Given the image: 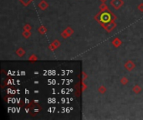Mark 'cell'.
Returning a JSON list of instances; mask_svg holds the SVG:
<instances>
[{"instance_id": "obj_15", "label": "cell", "mask_w": 143, "mask_h": 120, "mask_svg": "<svg viewBox=\"0 0 143 120\" xmlns=\"http://www.w3.org/2000/svg\"><path fill=\"white\" fill-rule=\"evenodd\" d=\"M23 36L25 38V39H28L30 36H31V33L30 31H28V30H24L23 32Z\"/></svg>"}, {"instance_id": "obj_7", "label": "cell", "mask_w": 143, "mask_h": 120, "mask_svg": "<svg viewBox=\"0 0 143 120\" xmlns=\"http://www.w3.org/2000/svg\"><path fill=\"white\" fill-rule=\"evenodd\" d=\"M39 8L41 9L42 11H44V10H46V9L49 8V4H48V3L45 1V0H42L39 4Z\"/></svg>"}, {"instance_id": "obj_4", "label": "cell", "mask_w": 143, "mask_h": 120, "mask_svg": "<svg viewBox=\"0 0 143 120\" xmlns=\"http://www.w3.org/2000/svg\"><path fill=\"white\" fill-rule=\"evenodd\" d=\"M73 33H74V31H73V29L70 27H68V28H66L61 33V36L64 38V39H67V38L70 37Z\"/></svg>"}, {"instance_id": "obj_21", "label": "cell", "mask_w": 143, "mask_h": 120, "mask_svg": "<svg viewBox=\"0 0 143 120\" xmlns=\"http://www.w3.org/2000/svg\"><path fill=\"white\" fill-rule=\"evenodd\" d=\"M100 1L101 2V3H106L107 0H100Z\"/></svg>"}, {"instance_id": "obj_14", "label": "cell", "mask_w": 143, "mask_h": 120, "mask_svg": "<svg viewBox=\"0 0 143 120\" xmlns=\"http://www.w3.org/2000/svg\"><path fill=\"white\" fill-rule=\"evenodd\" d=\"M98 92L100 93L101 94H104V93H106V88L105 87V86H100L99 88H98Z\"/></svg>"}, {"instance_id": "obj_20", "label": "cell", "mask_w": 143, "mask_h": 120, "mask_svg": "<svg viewBox=\"0 0 143 120\" xmlns=\"http://www.w3.org/2000/svg\"><path fill=\"white\" fill-rule=\"evenodd\" d=\"M83 76H84V80H85V78H86V75H85V73H83Z\"/></svg>"}, {"instance_id": "obj_16", "label": "cell", "mask_w": 143, "mask_h": 120, "mask_svg": "<svg viewBox=\"0 0 143 120\" xmlns=\"http://www.w3.org/2000/svg\"><path fill=\"white\" fill-rule=\"evenodd\" d=\"M128 82H129L128 78H126V77H122L121 78H120V83L123 84V85L127 84V83H128Z\"/></svg>"}, {"instance_id": "obj_3", "label": "cell", "mask_w": 143, "mask_h": 120, "mask_svg": "<svg viewBox=\"0 0 143 120\" xmlns=\"http://www.w3.org/2000/svg\"><path fill=\"white\" fill-rule=\"evenodd\" d=\"M110 4L111 7L115 8L116 10H118L124 5V1L123 0H111Z\"/></svg>"}, {"instance_id": "obj_18", "label": "cell", "mask_w": 143, "mask_h": 120, "mask_svg": "<svg viewBox=\"0 0 143 120\" xmlns=\"http://www.w3.org/2000/svg\"><path fill=\"white\" fill-rule=\"evenodd\" d=\"M138 10L141 11V12H143V3H141V4H140L138 5Z\"/></svg>"}, {"instance_id": "obj_19", "label": "cell", "mask_w": 143, "mask_h": 120, "mask_svg": "<svg viewBox=\"0 0 143 120\" xmlns=\"http://www.w3.org/2000/svg\"><path fill=\"white\" fill-rule=\"evenodd\" d=\"M32 59H33V60H34H34H37V58L33 54V55H32V56L30 57V58H29V60H32Z\"/></svg>"}, {"instance_id": "obj_13", "label": "cell", "mask_w": 143, "mask_h": 120, "mask_svg": "<svg viewBox=\"0 0 143 120\" xmlns=\"http://www.w3.org/2000/svg\"><path fill=\"white\" fill-rule=\"evenodd\" d=\"M18 1H19L21 4L24 6V7H27V6H28L31 4L33 0H18Z\"/></svg>"}, {"instance_id": "obj_5", "label": "cell", "mask_w": 143, "mask_h": 120, "mask_svg": "<svg viewBox=\"0 0 143 120\" xmlns=\"http://www.w3.org/2000/svg\"><path fill=\"white\" fill-rule=\"evenodd\" d=\"M124 68H125L126 70L131 72L136 68V64L131 61V60H128V61H126L125 63V64H124Z\"/></svg>"}, {"instance_id": "obj_2", "label": "cell", "mask_w": 143, "mask_h": 120, "mask_svg": "<svg viewBox=\"0 0 143 120\" xmlns=\"http://www.w3.org/2000/svg\"><path fill=\"white\" fill-rule=\"evenodd\" d=\"M100 25L104 28L105 30L107 31L108 33L111 32V31L116 27V23L115 20H111L110 22H108V23H101Z\"/></svg>"}, {"instance_id": "obj_12", "label": "cell", "mask_w": 143, "mask_h": 120, "mask_svg": "<svg viewBox=\"0 0 143 120\" xmlns=\"http://www.w3.org/2000/svg\"><path fill=\"white\" fill-rule=\"evenodd\" d=\"M100 12H105V11L109 10V9H108V6L106 4V3H102V4L100 5Z\"/></svg>"}, {"instance_id": "obj_17", "label": "cell", "mask_w": 143, "mask_h": 120, "mask_svg": "<svg viewBox=\"0 0 143 120\" xmlns=\"http://www.w3.org/2000/svg\"><path fill=\"white\" fill-rule=\"evenodd\" d=\"M31 28H32L31 25H29V24H25V25H24V30L30 31V30H31Z\"/></svg>"}, {"instance_id": "obj_1", "label": "cell", "mask_w": 143, "mask_h": 120, "mask_svg": "<svg viewBox=\"0 0 143 120\" xmlns=\"http://www.w3.org/2000/svg\"><path fill=\"white\" fill-rule=\"evenodd\" d=\"M95 18L98 23H108V22H110L111 20L116 21V17L110 11L107 10V11H105V12L99 13V14L95 17Z\"/></svg>"}, {"instance_id": "obj_10", "label": "cell", "mask_w": 143, "mask_h": 120, "mask_svg": "<svg viewBox=\"0 0 143 120\" xmlns=\"http://www.w3.org/2000/svg\"><path fill=\"white\" fill-rule=\"evenodd\" d=\"M132 91L133 92H134V93H136V94H138V93H140L141 92V88L139 86V85H135L134 87L132 88Z\"/></svg>"}, {"instance_id": "obj_9", "label": "cell", "mask_w": 143, "mask_h": 120, "mask_svg": "<svg viewBox=\"0 0 143 120\" xmlns=\"http://www.w3.org/2000/svg\"><path fill=\"white\" fill-rule=\"evenodd\" d=\"M15 53L17 54L18 57H23L25 54V50L23 48H18L17 50L15 51Z\"/></svg>"}, {"instance_id": "obj_8", "label": "cell", "mask_w": 143, "mask_h": 120, "mask_svg": "<svg viewBox=\"0 0 143 120\" xmlns=\"http://www.w3.org/2000/svg\"><path fill=\"white\" fill-rule=\"evenodd\" d=\"M122 42L120 41V39L118 38H116V39H114L113 41H112V44L114 45V47H116V48H119V47L121 45Z\"/></svg>"}, {"instance_id": "obj_6", "label": "cell", "mask_w": 143, "mask_h": 120, "mask_svg": "<svg viewBox=\"0 0 143 120\" xmlns=\"http://www.w3.org/2000/svg\"><path fill=\"white\" fill-rule=\"evenodd\" d=\"M60 44H61V43H60L59 41L56 39L49 46V49L50 50V51H54V50H55L56 49L59 48V47L60 46Z\"/></svg>"}, {"instance_id": "obj_11", "label": "cell", "mask_w": 143, "mask_h": 120, "mask_svg": "<svg viewBox=\"0 0 143 120\" xmlns=\"http://www.w3.org/2000/svg\"><path fill=\"white\" fill-rule=\"evenodd\" d=\"M38 32L40 34H45V33L47 32V28L45 26H44V25H42V26H40L38 28Z\"/></svg>"}]
</instances>
